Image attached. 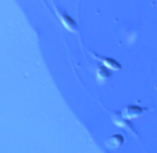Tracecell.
Segmentation results:
<instances>
[{
  "label": "cell",
  "instance_id": "obj_1",
  "mask_svg": "<svg viewBox=\"0 0 157 153\" xmlns=\"http://www.w3.org/2000/svg\"><path fill=\"white\" fill-rule=\"evenodd\" d=\"M142 112V109L138 106H129L123 111L122 116L126 119H132L140 116Z\"/></svg>",
  "mask_w": 157,
  "mask_h": 153
},
{
  "label": "cell",
  "instance_id": "obj_2",
  "mask_svg": "<svg viewBox=\"0 0 157 153\" xmlns=\"http://www.w3.org/2000/svg\"><path fill=\"white\" fill-rule=\"evenodd\" d=\"M124 137L121 135H114L109 137L105 141L106 146L111 149H117L124 143Z\"/></svg>",
  "mask_w": 157,
  "mask_h": 153
},
{
  "label": "cell",
  "instance_id": "obj_3",
  "mask_svg": "<svg viewBox=\"0 0 157 153\" xmlns=\"http://www.w3.org/2000/svg\"><path fill=\"white\" fill-rule=\"evenodd\" d=\"M61 20L66 29L71 32H76L77 30V25L73 20L65 13H62Z\"/></svg>",
  "mask_w": 157,
  "mask_h": 153
},
{
  "label": "cell",
  "instance_id": "obj_4",
  "mask_svg": "<svg viewBox=\"0 0 157 153\" xmlns=\"http://www.w3.org/2000/svg\"><path fill=\"white\" fill-rule=\"evenodd\" d=\"M103 63L107 68L113 70L117 71L121 68V65L113 59L105 58L103 59Z\"/></svg>",
  "mask_w": 157,
  "mask_h": 153
},
{
  "label": "cell",
  "instance_id": "obj_5",
  "mask_svg": "<svg viewBox=\"0 0 157 153\" xmlns=\"http://www.w3.org/2000/svg\"><path fill=\"white\" fill-rule=\"evenodd\" d=\"M97 76L99 79L101 80H104L106 79L110 76V73L108 69H107L103 67H101L98 69Z\"/></svg>",
  "mask_w": 157,
  "mask_h": 153
}]
</instances>
